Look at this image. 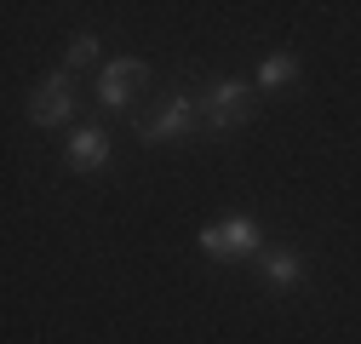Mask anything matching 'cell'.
I'll use <instances>...</instances> for the list:
<instances>
[{
  "label": "cell",
  "mask_w": 361,
  "mask_h": 344,
  "mask_svg": "<svg viewBox=\"0 0 361 344\" xmlns=\"http://www.w3.org/2000/svg\"><path fill=\"white\" fill-rule=\"evenodd\" d=\"M252 86L247 80H230V75H218L207 80V92H201V126L207 133H235V126L252 121Z\"/></svg>",
  "instance_id": "obj_1"
},
{
  "label": "cell",
  "mask_w": 361,
  "mask_h": 344,
  "mask_svg": "<svg viewBox=\"0 0 361 344\" xmlns=\"http://www.w3.org/2000/svg\"><path fill=\"white\" fill-rule=\"evenodd\" d=\"M195 126H201V98H184V92H178V98H166L155 115H138V144H184L190 133H195Z\"/></svg>",
  "instance_id": "obj_2"
},
{
  "label": "cell",
  "mask_w": 361,
  "mask_h": 344,
  "mask_svg": "<svg viewBox=\"0 0 361 344\" xmlns=\"http://www.w3.org/2000/svg\"><path fill=\"white\" fill-rule=\"evenodd\" d=\"M75 75L69 69H52L47 80H35L29 86V121L35 126H69L75 121Z\"/></svg>",
  "instance_id": "obj_3"
},
{
  "label": "cell",
  "mask_w": 361,
  "mask_h": 344,
  "mask_svg": "<svg viewBox=\"0 0 361 344\" xmlns=\"http://www.w3.org/2000/svg\"><path fill=\"white\" fill-rule=\"evenodd\" d=\"M201 252L207 258H264V230L252 219H224V224H207L201 235Z\"/></svg>",
  "instance_id": "obj_4"
},
{
  "label": "cell",
  "mask_w": 361,
  "mask_h": 344,
  "mask_svg": "<svg viewBox=\"0 0 361 344\" xmlns=\"http://www.w3.org/2000/svg\"><path fill=\"white\" fill-rule=\"evenodd\" d=\"M144 80H149V63L144 58H109L104 75H98V104L104 109H132L144 92Z\"/></svg>",
  "instance_id": "obj_5"
},
{
  "label": "cell",
  "mask_w": 361,
  "mask_h": 344,
  "mask_svg": "<svg viewBox=\"0 0 361 344\" xmlns=\"http://www.w3.org/2000/svg\"><path fill=\"white\" fill-rule=\"evenodd\" d=\"M258 276H264V287H276V293H298L310 264H304V252H293V247H264Z\"/></svg>",
  "instance_id": "obj_6"
},
{
  "label": "cell",
  "mask_w": 361,
  "mask_h": 344,
  "mask_svg": "<svg viewBox=\"0 0 361 344\" xmlns=\"http://www.w3.org/2000/svg\"><path fill=\"white\" fill-rule=\"evenodd\" d=\"M63 166H69V172H98V166H109V138L98 133V126H75L69 144H63Z\"/></svg>",
  "instance_id": "obj_7"
},
{
  "label": "cell",
  "mask_w": 361,
  "mask_h": 344,
  "mask_svg": "<svg viewBox=\"0 0 361 344\" xmlns=\"http://www.w3.org/2000/svg\"><path fill=\"white\" fill-rule=\"evenodd\" d=\"M287 80H298V58L293 52H269L258 63V92H276V86H287Z\"/></svg>",
  "instance_id": "obj_8"
},
{
  "label": "cell",
  "mask_w": 361,
  "mask_h": 344,
  "mask_svg": "<svg viewBox=\"0 0 361 344\" xmlns=\"http://www.w3.org/2000/svg\"><path fill=\"white\" fill-rule=\"evenodd\" d=\"M98 58V35H69V47H63V69L75 75V69H86Z\"/></svg>",
  "instance_id": "obj_9"
}]
</instances>
